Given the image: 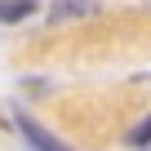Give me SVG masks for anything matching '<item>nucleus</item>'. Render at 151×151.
<instances>
[{
  "instance_id": "nucleus-4",
  "label": "nucleus",
  "mask_w": 151,
  "mask_h": 151,
  "mask_svg": "<svg viewBox=\"0 0 151 151\" xmlns=\"http://www.w3.org/2000/svg\"><path fill=\"white\" fill-rule=\"evenodd\" d=\"M129 147H151V116L138 120V124L129 129Z\"/></svg>"
},
{
  "instance_id": "nucleus-1",
  "label": "nucleus",
  "mask_w": 151,
  "mask_h": 151,
  "mask_svg": "<svg viewBox=\"0 0 151 151\" xmlns=\"http://www.w3.org/2000/svg\"><path fill=\"white\" fill-rule=\"evenodd\" d=\"M18 129H22V138H27L31 151H71L67 142H58L45 124H36V120H27V116H18Z\"/></svg>"
},
{
  "instance_id": "nucleus-2",
  "label": "nucleus",
  "mask_w": 151,
  "mask_h": 151,
  "mask_svg": "<svg viewBox=\"0 0 151 151\" xmlns=\"http://www.w3.org/2000/svg\"><path fill=\"white\" fill-rule=\"evenodd\" d=\"M98 0H58L49 9V22H71V18H93Z\"/></svg>"
},
{
  "instance_id": "nucleus-3",
  "label": "nucleus",
  "mask_w": 151,
  "mask_h": 151,
  "mask_svg": "<svg viewBox=\"0 0 151 151\" xmlns=\"http://www.w3.org/2000/svg\"><path fill=\"white\" fill-rule=\"evenodd\" d=\"M36 14V0H0V22H22Z\"/></svg>"
}]
</instances>
